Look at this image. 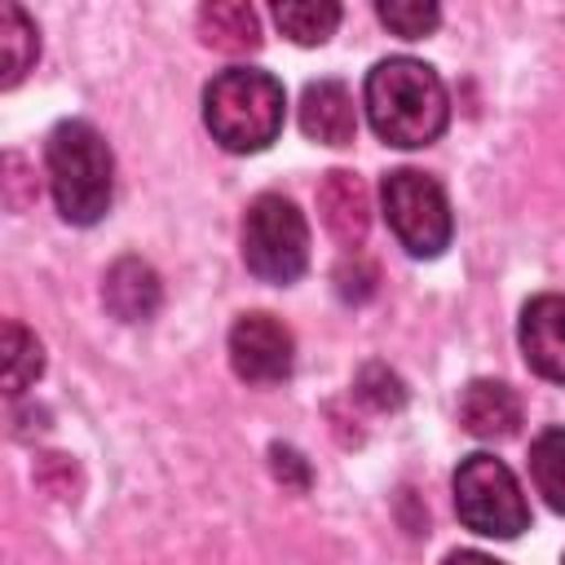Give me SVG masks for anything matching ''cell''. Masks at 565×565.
Listing matches in <instances>:
<instances>
[{
    "label": "cell",
    "mask_w": 565,
    "mask_h": 565,
    "mask_svg": "<svg viewBox=\"0 0 565 565\" xmlns=\"http://www.w3.org/2000/svg\"><path fill=\"white\" fill-rule=\"evenodd\" d=\"M269 468H274V477L287 481L291 490H309V463H305L300 450H291V446H269Z\"/></svg>",
    "instance_id": "obj_21"
},
{
    "label": "cell",
    "mask_w": 565,
    "mask_h": 565,
    "mask_svg": "<svg viewBox=\"0 0 565 565\" xmlns=\"http://www.w3.org/2000/svg\"><path fill=\"white\" fill-rule=\"evenodd\" d=\"M561 565H565V561H561Z\"/></svg>",
    "instance_id": "obj_23"
},
{
    "label": "cell",
    "mask_w": 565,
    "mask_h": 565,
    "mask_svg": "<svg viewBox=\"0 0 565 565\" xmlns=\"http://www.w3.org/2000/svg\"><path fill=\"white\" fill-rule=\"evenodd\" d=\"M530 477L547 508L565 516V428H543L530 441Z\"/></svg>",
    "instance_id": "obj_15"
},
{
    "label": "cell",
    "mask_w": 565,
    "mask_h": 565,
    "mask_svg": "<svg viewBox=\"0 0 565 565\" xmlns=\"http://www.w3.org/2000/svg\"><path fill=\"white\" fill-rule=\"evenodd\" d=\"M516 340H521V353L534 375L565 384V296H556V291L534 296L521 309Z\"/></svg>",
    "instance_id": "obj_8"
},
{
    "label": "cell",
    "mask_w": 565,
    "mask_h": 565,
    "mask_svg": "<svg viewBox=\"0 0 565 565\" xmlns=\"http://www.w3.org/2000/svg\"><path fill=\"white\" fill-rule=\"evenodd\" d=\"M335 291H340V300H366L371 291H375V269H371V260L366 256H344L340 260V269H335Z\"/></svg>",
    "instance_id": "obj_20"
},
{
    "label": "cell",
    "mask_w": 565,
    "mask_h": 565,
    "mask_svg": "<svg viewBox=\"0 0 565 565\" xmlns=\"http://www.w3.org/2000/svg\"><path fill=\"white\" fill-rule=\"evenodd\" d=\"M441 565H503V561H494V556H486V552H472V547H463V552H450Z\"/></svg>",
    "instance_id": "obj_22"
},
{
    "label": "cell",
    "mask_w": 565,
    "mask_h": 565,
    "mask_svg": "<svg viewBox=\"0 0 565 565\" xmlns=\"http://www.w3.org/2000/svg\"><path fill=\"white\" fill-rule=\"evenodd\" d=\"M459 424L481 441H508L521 428V397L503 380H472L459 393Z\"/></svg>",
    "instance_id": "obj_10"
},
{
    "label": "cell",
    "mask_w": 565,
    "mask_h": 565,
    "mask_svg": "<svg viewBox=\"0 0 565 565\" xmlns=\"http://www.w3.org/2000/svg\"><path fill=\"white\" fill-rule=\"evenodd\" d=\"M274 22L296 44H322L340 22V4H331V0H282V4H274Z\"/></svg>",
    "instance_id": "obj_16"
},
{
    "label": "cell",
    "mask_w": 565,
    "mask_h": 565,
    "mask_svg": "<svg viewBox=\"0 0 565 565\" xmlns=\"http://www.w3.org/2000/svg\"><path fill=\"white\" fill-rule=\"evenodd\" d=\"M44 371V349L40 340L22 327V322H4V393L9 397H22Z\"/></svg>",
    "instance_id": "obj_17"
},
{
    "label": "cell",
    "mask_w": 565,
    "mask_h": 565,
    "mask_svg": "<svg viewBox=\"0 0 565 565\" xmlns=\"http://www.w3.org/2000/svg\"><path fill=\"white\" fill-rule=\"evenodd\" d=\"M375 13H380V22H384L393 35H402V40H424V35H433L437 22H441V9H437L433 0H380Z\"/></svg>",
    "instance_id": "obj_18"
},
{
    "label": "cell",
    "mask_w": 565,
    "mask_h": 565,
    "mask_svg": "<svg viewBox=\"0 0 565 565\" xmlns=\"http://www.w3.org/2000/svg\"><path fill=\"white\" fill-rule=\"evenodd\" d=\"M380 199H384V216H388L393 238L411 256L433 260L450 247L455 216H450V199H446L437 177H428L419 168H397L384 177Z\"/></svg>",
    "instance_id": "obj_6"
},
{
    "label": "cell",
    "mask_w": 565,
    "mask_h": 565,
    "mask_svg": "<svg viewBox=\"0 0 565 565\" xmlns=\"http://www.w3.org/2000/svg\"><path fill=\"white\" fill-rule=\"evenodd\" d=\"M243 265L260 282H296L309 265L305 212L282 194H256L243 216Z\"/></svg>",
    "instance_id": "obj_5"
},
{
    "label": "cell",
    "mask_w": 565,
    "mask_h": 565,
    "mask_svg": "<svg viewBox=\"0 0 565 565\" xmlns=\"http://www.w3.org/2000/svg\"><path fill=\"white\" fill-rule=\"evenodd\" d=\"M287 97L269 71L230 66L203 88V124L230 154H256L282 132Z\"/></svg>",
    "instance_id": "obj_3"
},
{
    "label": "cell",
    "mask_w": 565,
    "mask_h": 565,
    "mask_svg": "<svg viewBox=\"0 0 565 565\" xmlns=\"http://www.w3.org/2000/svg\"><path fill=\"white\" fill-rule=\"evenodd\" d=\"M318 216L327 225V234L340 243V247H362L366 230H371V194H366V181L349 168H331L318 185Z\"/></svg>",
    "instance_id": "obj_9"
},
{
    "label": "cell",
    "mask_w": 565,
    "mask_h": 565,
    "mask_svg": "<svg viewBox=\"0 0 565 565\" xmlns=\"http://www.w3.org/2000/svg\"><path fill=\"white\" fill-rule=\"evenodd\" d=\"M296 362V340L274 313H243L230 327V366L247 384H278L291 375Z\"/></svg>",
    "instance_id": "obj_7"
},
{
    "label": "cell",
    "mask_w": 565,
    "mask_h": 565,
    "mask_svg": "<svg viewBox=\"0 0 565 565\" xmlns=\"http://www.w3.org/2000/svg\"><path fill=\"white\" fill-rule=\"evenodd\" d=\"M199 40L216 53H256L260 49V18L243 0H212L199 9Z\"/></svg>",
    "instance_id": "obj_13"
},
{
    "label": "cell",
    "mask_w": 565,
    "mask_h": 565,
    "mask_svg": "<svg viewBox=\"0 0 565 565\" xmlns=\"http://www.w3.org/2000/svg\"><path fill=\"white\" fill-rule=\"evenodd\" d=\"M353 397L366 402L371 411H397L406 402V384L397 380V371H388L384 362H366L353 375Z\"/></svg>",
    "instance_id": "obj_19"
},
{
    "label": "cell",
    "mask_w": 565,
    "mask_h": 565,
    "mask_svg": "<svg viewBox=\"0 0 565 565\" xmlns=\"http://www.w3.org/2000/svg\"><path fill=\"white\" fill-rule=\"evenodd\" d=\"M455 512L472 534L516 539L530 525V503L512 468L486 450L463 455L455 468Z\"/></svg>",
    "instance_id": "obj_4"
},
{
    "label": "cell",
    "mask_w": 565,
    "mask_h": 565,
    "mask_svg": "<svg viewBox=\"0 0 565 565\" xmlns=\"http://www.w3.org/2000/svg\"><path fill=\"white\" fill-rule=\"evenodd\" d=\"M300 128L309 141L322 146H349L358 132V110H353V93L340 79H313L300 93Z\"/></svg>",
    "instance_id": "obj_11"
},
{
    "label": "cell",
    "mask_w": 565,
    "mask_h": 565,
    "mask_svg": "<svg viewBox=\"0 0 565 565\" xmlns=\"http://www.w3.org/2000/svg\"><path fill=\"white\" fill-rule=\"evenodd\" d=\"M40 57V31L18 4H0V84L13 88Z\"/></svg>",
    "instance_id": "obj_14"
},
{
    "label": "cell",
    "mask_w": 565,
    "mask_h": 565,
    "mask_svg": "<svg viewBox=\"0 0 565 565\" xmlns=\"http://www.w3.org/2000/svg\"><path fill=\"white\" fill-rule=\"evenodd\" d=\"M44 168L57 212L71 225H93L115 199V154L88 119H62L44 141Z\"/></svg>",
    "instance_id": "obj_2"
},
{
    "label": "cell",
    "mask_w": 565,
    "mask_h": 565,
    "mask_svg": "<svg viewBox=\"0 0 565 565\" xmlns=\"http://www.w3.org/2000/svg\"><path fill=\"white\" fill-rule=\"evenodd\" d=\"M102 296H106V309L124 322H146L154 318L159 300H163V287H159V274L137 260V256H124L106 269V282H102Z\"/></svg>",
    "instance_id": "obj_12"
},
{
    "label": "cell",
    "mask_w": 565,
    "mask_h": 565,
    "mask_svg": "<svg viewBox=\"0 0 565 565\" xmlns=\"http://www.w3.org/2000/svg\"><path fill=\"white\" fill-rule=\"evenodd\" d=\"M366 119L380 141L415 150L446 132L450 124V97L441 75L419 57H384L366 71Z\"/></svg>",
    "instance_id": "obj_1"
}]
</instances>
